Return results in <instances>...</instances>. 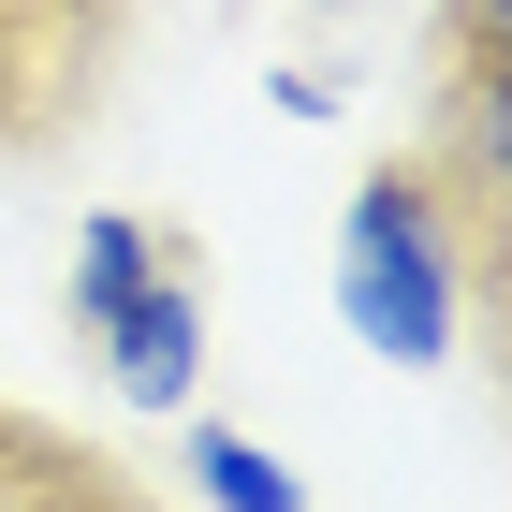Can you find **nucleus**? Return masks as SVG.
<instances>
[{
  "mask_svg": "<svg viewBox=\"0 0 512 512\" xmlns=\"http://www.w3.org/2000/svg\"><path fill=\"white\" fill-rule=\"evenodd\" d=\"M88 439H59V425H30V410H0V512H44V483L74 469Z\"/></svg>",
  "mask_w": 512,
  "mask_h": 512,
  "instance_id": "39448f33",
  "label": "nucleus"
},
{
  "mask_svg": "<svg viewBox=\"0 0 512 512\" xmlns=\"http://www.w3.org/2000/svg\"><path fill=\"white\" fill-rule=\"evenodd\" d=\"M44 512H147V483H132V469H103V454H74V469L44 483Z\"/></svg>",
  "mask_w": 512,
  "mask_h": 512,
  "instance_id": "423d86ee",
  "label": "nucleus"
},
{
  "mask_svg": "<svg viewBox=\"0 0 512 512\" xmlns=\"http://www.w3.org/2000/svg\"><path fill=\"white\" fill-rule=\"evenodd\" d=\"M191 498H220V512H293V469H278L264 439H235V425H191Z\"/></svg>",
  "mask_w": 512,
  "mask_h": 512,
  "instance_id": "20e7f679",
  "label": "nucleus"
},
{
  "mask_svg": "<svg viewBox=\"0 0 512 512\" xmlns=\"http://www.w3.org/2000/svg\"><path fill=\"white\" fill-rule=\"evenodd\" d=\"M88 352L118 366L132 410H191V395H205V278H191V235H176V220H161L147 278L118 293V322H103Z\"/></svg>",
  "mask_w": 512,
  "mask_h": 512,
  "instance_id": "7ed1b4c3",
  "label": "nucleus"
},
{
  "mask_svg": "<svg viewBox=\"0 0 512 512\" xmlns=\"http://www.w3.org/2000/svg\"><path fill=\"white\" fill-rule=\"evenodd\" d=\"M132 59V0H0V161L74 147Z\"/></svg>",
  "mask_w": 512,
  "mask_h": 512,
  "instance_id": "f03ea898",
  "label": "nucleus"
},
{
  "mask_svg": "<svg viewBox=\"0 0 512 512\" xmlns=\"http://www.w3.org/2000/svg\"><path fill=\"white\" fill-rule=\"evenodd\" d=\"M469 308H483V278H469L454 205L425 191V161H366L352 205H337V322L381 366H439L469 337Z\"/></svg>",
  "mask_w": 512,
  "mask_h": 512,
  "instance_id": "f257e3e1",
  "label": "nucleus"
}]
</instances>
